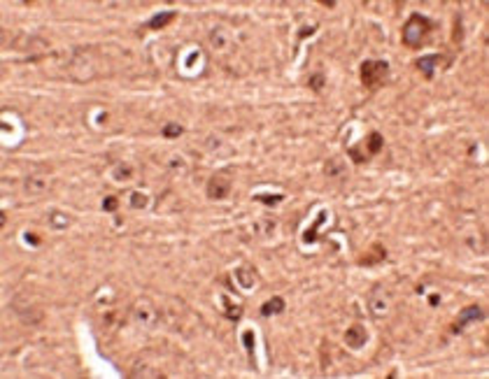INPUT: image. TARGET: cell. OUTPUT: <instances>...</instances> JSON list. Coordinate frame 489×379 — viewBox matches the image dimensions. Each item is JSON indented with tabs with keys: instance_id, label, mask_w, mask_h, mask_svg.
I'll return each instance as SVG.
<instances>
[{
	"instance_id": "6da1fadb",
	"label": "cell",
	"mask_w": 489,
	"mask_h": 379,
	"mask_svg": "<svg viewBox=\"0 0 489 379\" xmlns=\"http://www.w3.org/2000/svg\"><path fill=\"white\" fill-rule=\"evenodd\" d=\"M433 31H436V21L424 14H420V12H415V14H410L408 21L403 23L401 37H403V44L408 49H420L426 44V37L431 35Z\"/></svg>"
},
{
	"instance_id": "7a4b0ae2",
	"label": "cell",
	"mask_w": 489,
	"mask_h": 379,
	"mask_svg": "<svg viewBox=\"0 0 489 379\" xmlns=\"http://www.w3.org/2000/svg\"><path fill=\"white\" fill-rule=\"evenodd\" d=\"M389 63L384 61V58H368V61H363L361 63V84L366 86L368 91H378L380 86L389 79Z\"/></svg>"
},
{
	"instance_id": "3957f363",
	"label": "cell",
	"mask_w": 489,
	"mask_h": 379,
	"mask_svg": "<svg viewBox=\"0 0 489 379\" xmlns=\"http://www.w3.org/2000/svg\"><path fill=\"white\" fill-rule=\"evenodd\" d=\"M382 147H384V137L380 135V133H370V135L366 137L361 144L350 147V156H352V161H357V163H366L370 156L380 154V149H382Z\"/></svg>"
},
{
	"instance_id": "277c9868",
	"label": "cell",
	"mask_w": 489,
	"mask_h": 379,
	"mask_svg": "<svg viewBox=\"0 0 489 379\" xmlns=\"http://www.w3.org/2000/svg\"><path fill=\"white\" fill-rule=\"evenodd\" d=\"M484 319V312H482V307L480 305H468V307H463L461 312H459V316H457V321L452 323V328L450 331L457 335V333H461L463 328L468 326V323H473V321H482Z\"/></svg>"
},
{
	"instance_id": "5b68a950",
	"label": "cell",
	"mask_w": 489,
	"mask_h": 379,
	"mask_svg": "<svg viewBox=\"0 0 489 379\" xmlns=\"http://www.w3.org/2000/svg\"><path fill=\"white\" fill-rule=\"evenodd\" d=\"M228 195V179L224 174H215V177L207 182V198L212 200H224Z\"/></svg>"
},
{
	"instance_id": "8992f818",
	"label": "cell",
	"mask_w": 489,
	"mask_h": 379,
	"mask_svg": "<svg viewBox=\"0 0 489 379\" xmlns=\"http://www.w3.org/2000/svg\"><path fill=\"white\" fill-rule=\"evenodd\" d=\"M366 340H368V333H366V328H363L361 323L350 326V331L345 333V344H347L350 349H361L363 344H366Z\"/></svg>"
},
{
	"instance_id": "52a82bcc",
	"label": "cell",
	"mask_w": 489,
	"mask_h": 379,
	"mask_svg": "<svg viewBox=\"0 0 489 379\" xmlns=\"http://www.w3.org/2000/svg\"><path fill=\"white\" fill-rule=\"evenodd\" d=\"M440 61H443L440 54H433V56H422V58H417L415 65H417V70H422V72H424L426 79H433V74H436V65L440 63Z\"/></svg>"
},
{
	"instance_id": "ba28073f",
	"label": "cell",
	"mask_w": 489,
	"mask_h": 379,
	"mask_svg": "<svg viewBox=\"0 0 489 379\" xmlns=\"http://www.w3.org/2000/svg\"><path fill=\"white\" fill-rule=\"evenodd\" d=\"M173 19H175V12H173V10H170V12H158L156 16H152V19L145 23V26H147L149 31H161V28H166L170 21H173Z\"/></svg>"
},
{
	"instance_id": "9c48e42d",
	"label": "cell",
	"mask_w": 489,
	"mask_h": 379,
	"mask_svg": "<svg viewBox=\"0 0 489 379\" xmlns=\"http://www.w3.org/2000/svg\"><path fill=\"white\" fill-rule=\"evenodd\" d=\"M382 258H384V247H382V244H373V247H370V251L366 254V256L359 258V263H361V265H370V263H378V261H382Z\"/></svg>"
},
{
	"instance_id": "30bf717a",
	"label": "cell",
	"mask_w": 489,
	"mask_h": 379,
	"mask_svg": "<svg viewBox=\"0 0 489 379\" xmlns=\"http://www.w3.org/2000/svg\"><path fill=\"white\" fill-rule=\"evenodd\" d=\"M282 310H284V300L275 295V298H270V300L261 307V314H263V316H270V314H275V312H282Z\"/></svg>"
},
{
	"instance_id": "8fae6325",
	"label": "cell",
	"mask_w": 489,
	"mask_h": 379,
	"mask_svg": "<svg viewBox=\"0 0 489 379\" xmlns=\"http://www.w3.org/2000/svg\"><path fill=\"white\" fill-rule=\"evenodd\" d=\"M184 133V128L179 126V123H166L163 126V137H179Z\"/></svg>"
},
{
	"instance_id": "7c38bea8",
	"label": "cell",
	"mask_w": 489,
	"mask_h": 379,
	"mask_svg": "<svg viewBox=\"0 0 489 379\" xmlns=\"http://www.w3.org/2000/svg\"><path fill=\"white\" fill-rule=\"evenodd\" d=\"M282 198H284L282 193H277V195H254V200L266 203V205H275V203H280Z\"/></svg>"
},
{
	"instance_id": "4fadbf2b",
	"label": "cell",
	"mask_w": 489,
	"mask_h": 379,
	"mask_svg": "<svg viewBox=\"0 0 489 379\" xmlns=\"http://www.w3.org/2000/svg\"><path fill=\"white\" fill-rule=\"evenodd\" d=\"M310 89L312 91H321V89H324V74H312V77H310Z\"/></svg>"
},
{
	"instance_id": "5bb4252c",
	"label": "cell",
	"mask_w": 489,
	"mask_h": 379,
	"mask_svg": "<svg viewBox=\"0 0 489 379\" xmlns=\"http://www.w3.org/2000/svg\"><path fill=\"white\" fill-rule=\"evenodd\" d=\"M103 210H105V212H114L117 210V198H114V195H107L105 200H103Z\"/></svg>"
},
{
	"instance_id": "9a60e30c",
	"label": "cell",
	"mask_w": 489,
	"mask_h": 379,
	"mask_svg": "<svg viewBox=\"0 0 489 379\" xmlns=\"http://www.w3.org/2000/svg\"><path fill=\"white\" fill-rule=\"evenodd\" d=\"M321 219H324V214H321L319 219H317V223H315V226H312V231H310V233H305V242H308V244H310V242H315V231H317V228H319Z\"/></svg>"
},
{
	"instance_id": "2e32d148",
	"label": "cell",
	"mask_w": 489,
	"mask_h": 379,
	"mask_svg": "<svg viewBox=\"0 0 489 379\" xmlns=\"http://www.w3.org/2000/svg\"><path fill=\"white\" fill-rule=\"evenodd\" d=\"M133 205L142 207V205H145V198H142V195H135V198H133Z\"/></svg>"
},
{
	"instance_id": "e0dca14e",
	"label": "cell",
	"mask_w": 489,
	"mask_h": 379,
	"mask_svg": "<svg viewBox=\"0 0 489 379\" xmlns=\"http://www.w3.org/2000/svg\"><path fill=\"white\" fill-rule=\"evenodd\" d=\"M319 5H324V7H333L336 3H333V0H319Z\"/></svg>"
},
{
	"instance_id": "ac0fdd59",
	"label": "cell",
	"mask_w": 489,
	"mask_h": 379,
	"mask_svg": "<svg viewBox=\"0 0 489 379\" xmlns=\"http://www.w3.org/2000/svg\"><path fill=\"white\" fill-rule=\"evenodd\" d=\"M312 31H315V28H305V31H303V33H300V37H308V35H310V33H312Z\"/></svg>"
}]
</instances>
